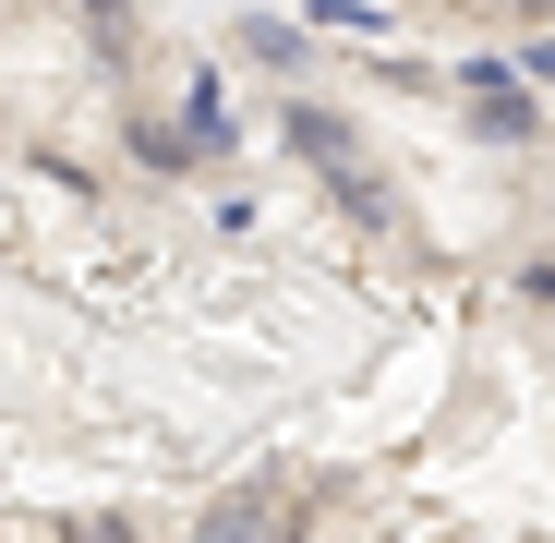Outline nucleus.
Instances as JSON below:
<instances>
[{"mask_svg": "<svg viewBox=\"0 0 555 543\" xmlns=\"http://www.w3.org/2000/svg\"><path fill=\"white\" fill-rule=\"evenodd\" d=\"M206 543H266V507H254V495H230V507L206 519Z\"/></svg>", "mask_w": 555, "mask_h": 543, "instance_id": "nucleus-1", "label": "nucleus"}]
</instances>
